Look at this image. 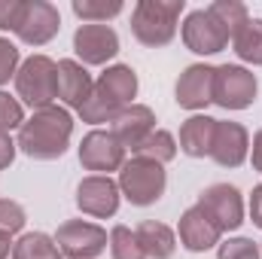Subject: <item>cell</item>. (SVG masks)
Instances as JSON below:
<instances>
[{
	"label": "cell",
	"instance_id": "1",
	"mask_svg": "<svg viewBox=\"0 0 262 259\" xmlns=\"http://www.w3.org/2000/svg\"><path fill=\"white\" fill-rule=\"evenodd\" d=\"M70 134H73V119L64 107L52 104L43 110H34L31 119H25V125L18 128L15 146L37 162H52L61 159L70 146Z\"/></svg>",
	"mask_w": 262,
	"mask_h": 259
},
{
	"label": "cell",
	"instance_id": "2",
	"mask_svg": "<svg viewBox=\"0 0 262 259\" xmlns=\"http://www.w3.org/2000/svg\"><path fill=\"white\" fill-rule=\"evenodd\" d=\"M134 95H137V73L128 64H113L95 79V89L89 101L79 107V116L89 125L113 122L125 107L134 104Z\"/></svg>",
	"mask_w": 262,
	"mask_h": 259
},
{
	"label": "cell",
	"instance_id": "3",
	"mask_svg": "<svg viewBox=\"0 0 262 259\" xmlns=\"http://www.w3.org/2000/svg\"><path fill=\"white\" fill-rule=\"evenodd\" d=\"M183 0H137L131 12V34L143 46H168L177 34V21L183 12Z\"/></svg>",
	"mask_w": 262,
	"mask_h": 259
},
{
	"label": "cell",
	"instance_id": "4",
	"mask_svg": "<svg viewBox=\"0 0 262 259\" xmlns=\"http://www.w3.org/2000/svg\"><path fill=\"white\" fill-rule=\"evenodd\" d=\"M15 92L31 110L52 107V101L58 98V64L49 55L25 58L15 73Z\"/></svg>",
	"mask_w": 262,
	"mask_h": 259
},
{
	"label": "cell",
	"instance_id": "5",
	"mask_svg": "<svg viewBox=\"0 0 262 259\" xmlns=\"http://www.w3.org/2000/svg\"><path fill=\"white\" fill-rule=\"evenodd\" d=\"M165 186H168V174H165V165H159V162L131 156L119 168V192L125 195L134 207L156 204L165 195Z\"/></svg>",
	"mask_w": 262,
	"mask_h": 259
},
{
	"label": "cell",
	"instance_id": "6",
	"mask_svg": "<svg viewBox=\"0 0 262 259\" xmlns=\"http://www.w3.org/2000/svg\"><path fill=\"white\" fill-rule=\"evenodd\" d=\"M256 101V76L241 64H223L213 70V104L223 110H247Z\"/></svg>",
	"mask_w": 262,
	"mask_h": 259
},
{
	"label": "cell",
	"instance_id": "7",
	"mask_svg": "<svg viewBox=\"0 0 262 259\" xmlns=\"http://www.w3.org/2000/svg\"><path fill=\"white\" fill-rule=\"evenodd\" d=\"M55 244L67 259H98L110 238L98 223H85V220H67L64 226H58L55 232Z\"/></svg>",
	"mask_w": 262,
	"mask_h": 259
},
{
	"label": "cell",
	"instance_id": "8",
	"mask_svg": "<svg viewBox=\"0 0 262 259\" xmlns=\"http://www.w3.org/2000/svg\"><path fill=\"white\" fill-rule=\"evenodd\" d=\"M195 204L201 207V213L220 232H232V229H238L244 223V198H241V192L235 186H229V183L207 186L204 192L198 195Z\"/></svg>",
	"mask_w": 262,
	"mask_h": 259
},
{
	"label": "cell",
	"instance_id": "9",
	"mask_svg": "<svg viewBox=\"0 0 262 259\" xmlns=\"http://www.w3.org/2000/svg\"><path fill=\"white\" fill-rule=\"evenodd\" d=\"M79 165L85 171H98V174L110 177V171H119L125 165V146L113 137L110 128H95L79 143Z\"/></svg>",
	"mask_w": 262,
	"mask_h": 259
},
{
	"label": "cell",
	"instance_id": "10",
	"mask_svg": "<svg viewBox=\"0 0 262 259\" xmlns=\"http://www.w3.org/2000/svg\"><path fill=\"white\" fill-rule=\"evenodd\" d=\"M61 31V15L49 0H25L15 37L28 46H46L55 34Z\"/></svg>",
	"mask_w": 262,
	"mask_h": 259
},
{
	"label": "cell",
	"instance_id": "11",
	"mask_svg": "<svg viewBox=\"0 0 262 259\" xmlns=\"http://www.w3.org/2000/svg\"><path fill=\"white\" fill-rule=\"evenodd\" d=\"M119 183L104 177V174H92L85 180H79L76 186V207L95 220H107L119 210Z\"/></svg>",
	"mask_w": 262,
	"mask_h": 259
},
{
	"label": "cell",
	"instance_id": "12",
	"mask_svg": "<svg viewBox=\"0 0 262 259\" xmlns=\"http://www.w3.org/2000/svg\"><path fill=\"white\" fill-rule=\"evenodd\" d=\"M73 52L85 64H107L119 52V37L110 25H79L73 34Z\"/></svg>",
	"mask_w": 262,
	"mask_h": 259
},
{
	"label": "cell",
	"instance_id": "13",
	"mask_svg": "<svg viewBox=\"0 0 262 259\" xmlns=\"http://www.w3.org/2000/svg\"><path fill=\"white\" fill-rule=\"evenodd\" d=\"M183 43L195 55H216L229 46V34L216 25V18L207 9H195L183 21Z\"/></svg>",
	"mask_w": 262,
	"mask_h": 259
},
{
	"label": "cell",
	"instance_id": "14",
	"mask_svg": "<svg viewBox=\"0 0 262 259\" xmlns=\"http://www.w3.org/2000/svg\"><path fill=\"white\" fill-rule=\"evenodd\" d=\"M213 70L210 64H189L180 79H177V104L183 110H204L207 104H213Z\"/></svg>",
	"mask_w": 262,
	"mask_h": 259
},
{
	"label": "cell",
	"instance_id": "15",
	"mask_svg": "<svg viewBox=\"0 0 262 259\" xmlns=\"http://www.w3.org/2000/svg\"><path fill=\"white\" fill-rule=\"evenodd\" d=\"M250 153V137L241 122H220L216 119V131H213V146H210V159L220 168H238L244 165Z\"/></svg>",
	"mask_w": 262,
	"mask_h": 259
},
{
	"label": "cell",
	"instance_id": "16",
	"mask_svg": "<svg viewBox=\"0 0 262 259\" xmlns=\"http://www.w3.org/2000/svg\"><path fill=\"white\" fill-rule=\"evenodd\" d=\"M110 131H113V137L125 146V153L134 149L146 134H152L156 131V113L146 107V104H131L125 107L113 122H110Z\"/></svg>",
	"mask_w": 262,
	"mask_h": 259
},
{
	"label": "cell",
	"instance_id": "17",
	"mask_svg": "<svg viewBox=\"0 0 262 259\" xmlns=\"http://www.w3.org/2000/svg\"><path fill=\"white\" fill-rule=\"evenodd\" d=\"M177 232H180V244H183L186 250H192V253H204V250L216 247V244H220V235H223V232L201 213L198 204H192L189 210H183Z\"/></svg>",
	"mask_w": 262,
	"mask_h": 259
},
{
	"label": "cell",
	"instance_id": "18",
	"mask_svg": "<svg viewBox=\"0 0 262 259\" xmlns=\"http://www.w3.org/2000/svg\"><path fill=\"white\" fill-rule=\"evenodd\" d=\"M92 89H95V79L79 61H73V58L58 61V98L67 107H73L79 113V107L89 101Z\"/></svg>",
	"mask_w": 262,
	"mask_h": 259
},
{
	"label": "cell",
	"instance_id": "19",
	"mask_svg": "<svg viewBox=\"0 0 262 259\" xmlns=\"http://www.w3.org/2000/svg\"><path fill=\"white\" fill-rule=\"evenodd\" d=\"M213 131H216V119L210 116H189L183 125H180V149L192 159H204L210 156V146H213Z\"/></svg>",
	"mask_w": 262,
	"mask_h": 259
},
{
	"label": "cell",
	"instance_id": "20",
	"mask_svg": "<svg viewBox=\"0 0 262 259\" xmlns=\"http://www.w3.org/2000/svg\"><path fill=\"white\" fill-rule=\"evenodd\" d=\"M134 235H137L143 253H146L149 259H171L174 250H177V238H174L171 226H165V223L143 220V223L134 229Z\"/></svg>",
	"mask_w": 262,
	"mask_h": 259
},
{
	"label": "cell",
	"instance_id": "21",
	"mask_svg": "<svg viewBox=\"0 0 262 259\" xmlns=\"http://www.w3.org/2000/svg\"><path fill=\"white\" fill-rule=\"evenodd\" d=\"M131 156H137V159H149V162H159V165H168V162L177 156V140H174L171 131L156 128L152 134H146V137L131 149Z\"/></svg>",
	"mask_w": 262,
	"mask_h": 259
},
{
	"label": "cell",
	"instance_id": "22",
	"mask_svg": "<svg viewBox=\"0 0 262 259\" xmlns=\"http://www.w3.org/2000/svg\"><path fill=\"white\" fill-rule=\"evenodd\" d=\"M12 259H61L55 238L43 232H28L12 244Z\"/></svg>",
	"mask_w": 262,
	"mask_h": 259
},
{
	"label": "cell",
	"instance_id": "23",
	"mask_svg": "<svg viewBox=\"0 0 262 259\" xmlns=\"http://www.w3.org/2000/svg\"><path fill=\"white\" fill-rule=\"evenodd\" d=\"M207 12L216 18V25L229 34V40H235V34L250 21V15H247V6L241 3V0H213L210 6H207Z\"/></svg>",
	"mask_w": 262,
	"mask_h": 259
},
{
	"label": "cell",
	"instance_id": "24",
	"mask_svg": "<svg viewBox=\"0 0 262 259\" xmlns=\"http://www.w3.org/2000/svg\"><path fill=\"white\" fill-rule=\"evenodd\" d=\"M235 52L247 64H262V18H250L235 34Z\"/></svg>",
	"mask_w": 262,
	"mask_h": 259
},
{
	"label": "cell",
	"instance_id": "25",
	"mask_svg": "<svg viewBox=\"0 0 262 259\" xmlns=\"http://www.w3.org/2000/svg\"><path fill=\"white\" fill-rule=\"evenodd\" d=\"M73 12L85 25H107V18L122 12V0H73Z\"/></svg>",
	"mask_w": 262,
	"mask_h": 259
},
{
	"label": "cell",
	"instance_id": "26",
	"mask_svg": "<svg viewBox=\"0 0 262 259\" xmlns=\"http://www.w3.org/2000/svg\"><path fill=\"white\" fill-rule=\"evenodd\" d=\"M110 253H113V259H146L137 235L128 226H116L110 232Z\"/></svg>",
	"mask_w": 262,
	"mask_h": 259
},
{
	"label": "cell",
	"instance_id": "27",
	"mask_svg": "<svg viewBox=\"0 0 262 259\" xmlns=\"http://www.w3.org/2000/svg\"><path fill=\"white\" fill-rule=\"evenodd\" d=\"M25 125V107L18 98L0 92V131H12Z\"/></svg>",
	"mask_w": 262,
	"mask_h": 259
},
{
	"label": "cell",
	"instance_id": "28",
	"mask_svg": "<svg viewBox=\"0 0 262 259\" xmlns=\"http://www.w3.org/2000/svg\"><path fill=\"white\" fill-rule=\"evenodd\" d=\"M259 256H262L259 244L250 241V238H229L216 250V259H259Z\"/></svg>",
	"mask_w": 262,
	"mask_h": 259
},
{
	"label": "cell",
	"instance_id": "29",
	"mask_svg": "<svg viewBox=\"0 0 262 259\" xmlns=\"http://www.w3.org/2000/svg\"><path fill=\"white\" fill-rule=\"evenodd\" d=\"M25 226V207L18 201H9V198H0V235H15L21 232Z\"/></svg>",
	"mask_w": 262,
	"mask_h": 259
},
{
	"label": "cell",
	"instance_id": "30",
	"mask_svg": "<svg viewBox=\"0 0 262 259\" xmlns=\"http://www.w3.org/2000/svg\"><path fill=\"white\" fill-rule=\"evenodd\" d=\"M18 58H21V55H18V46L0 37V85H6L9 79H15V73H18Z\"/></svg>",
	"mask_w": 262,
	"mask_h": 259
},
{
	"label": "cell",
	"instance_id": "31",
	"mask_svg": "<svg viewBox=\"0 0 262 259\" xmlns=\"http://www.w3.org/2000/svg\"><path fill=\"white\" fill-rule=\"evenodd\" d=\"M25 0H0V31H15Z\"/></svg>",
	"mask_w": 262,
	"mask_h": 259
},
{
	"label": "cell",
	"instance_id": "32",
	"mask_svg": "<svg viewBox=\"0 0 262 259\" xmlns=\"http://www.w3.org/2000/svg\"><path fill=\"white\" fill-rule=\"evenodd\" d=\"M15 140L9 137V131H0V171L3 168H9L12 165V159H15Z\"/></svg>",
	"mask_w": 262,
	"mask_h": 259
},
{
	"label": "cell",
	"instance_id": "33",
	"mask_svg": "<svg viewBox=\"0 0 262 259\" xmlns=\"http://www.w3.org/2000/svg\"><path fill=\"white\" fill-rule=\"evenodd\" d=\"M250 220H253V226L262 229V183L253 186V192H250Z\"/></svg>",
	"mask_w": 262,
	"mask_h": 259
},
{
	"label": "cell",
	"instance_id": "34",
	"mask_svg": "<svg viewBox=\"0 0 262 259\" xmlns=\"http://www.w3.org/2000/svg\"><path fill=\"white\" fill-rule=\"evenodd\" d=\"M253 168L262 171V128L256 131V137H253Z\"/></svg>",
	"mask_w": 262,
	"mask_h": 259
},
{
	"label": "cell",
	"instance_id": "35",
	"mask_svg": "<svg viewBox=\"0 0 262 259\" xmlns=\"http://www.w3.org/2000/svg\"><path fill=\"white\" fill-rule=\"evenodd\" d=\"M9 256V235H0V259Z\"/></svg>",
	"mask_w": 262,
	"mask_h": 259
}]
</instances>
